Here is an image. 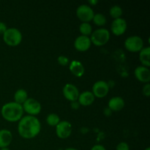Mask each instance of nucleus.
<instances>
[{
	"instance_id": "obj_23",
	"label": "nucleus",
	"mask_w": 150,
	"mask_h": 150,
	"mask_svg": "<svg viewBox=\"0 0 150 150\" xmlns=\"http://www.w3.org/2000/svg\"><path fill=\"white\" fill-rule=\"evenodd\" d=\"M46 122L48 125L56 127L60 122V118L57 114H50L47 116Z\"/></svg>"
},
{
	"instance_id": "obj_15",
	"label": "nucleus",
	"mask_w": 150,
	"mask_h": 150,
	"mask_svg": "<svg viewBox=\"0 0 150 150\" xmlns=\"http://www.w3.org/2000/svg\"><path fill=\"white\" fill-rule=\"evenodd\" d=\"M125 100L121 97H114L109 100L108 103V108L111 111H120L124 108Z\"/></svg>"
},
{
	"instance_id": "obj_27",
	"label": "nucleus",
	"mask_w": 150,
	"mask_h": 150,
	"mask_svg": "<svg viewBox=\"0 0 150 150\" xmlns=\"http://www.w3.org/2000/svg\"><path fill=\"white\" fill-rule=\"evenodd\" d=\"M7 27L4 22L0 21V35H4V32L7 31Z\"/></svg>"
},
{
	"instance_id": "obj_4",
	"label": "nucleus",
	"mask_w": 150,
	"mask_h": 150,
	"mask_svg": "<svg viewBox=\"0 0 150 150\" xmlns=\"http://www.w3.org/2000/svg\"><path fill=\"white\" fill-rule=\"evenodd\" d=\"M89 38H90L91 42L95 45L103 46L109 41L110 32L107 29L100 28L92 32Z\"/></svg>"
},
{
	"instance_id": "obj_31",
	"label": "nucleus",
	"mask_w": 150,
	"mask_h": 150,
	"mask_svg": "<svg viewBox=\"0 0 150 150\" xmlns=\"http://www.w3.org/2000/svg\"><path fill=\"white\" fill-rule=\"evenodd\" d=\"M89 3L90 4H92V5H95L96 4H98V1H97V0H92V1H89Z\"/></svg>"
},
{
	"instance_id": "obj_1",
	"label": "nucleus",
	"mask_w": 150,
	"mask_h": 150,
	"mask_svg": "<svg viewBox=\"0 0 150 150\" xmlns=\"http://www.w3.org/2000/svg\"><path fill=\"white\" fill-rule=\"evenodd\" d=\"M41 130L39 120L34 116H25L18 121V132L22 138L31 139L36 137Z\"/></svg>"
},
{
	"instance_id": "obj_11",
	"label": "nucleus",
	"mask_w": 150,
	"mask_h": 150,
	"mask_svg": "<svg viewBox=\"0 0 150 150\" xmlns=\"http://www.w3.org/2000/svg\"><path fill=\"white\" fill-rule=\"evenodd\" d=\"M62 92L64 98L70 102L77 101L80 94L78 88L72 83H67L63 88Z\"/></svg>"
},
{
	"instance_id": "obj_30",
	"label": "nucleus",
	"mask_w": 150,
	"mask_h": 150,
	"mask_svg": "<svg viewBox=\"0 0 150 150\" xmlns=\"http://www.w3.org/2000/svg\"><path fill=\"white\" fill-rule=\"evenodd\" d=\"M111 113H112V111H111L108 108H105V110H104V114L106 116H110L111 114Z\"/></svg>"
},
{
	"instance_id": "obj_12",
	"label": "nucleus",
	"mask_w": 150,
	"mask_h": 150,
	"mask_svg": "<svg viewBox=\"0 0 150 150\" xmlns=\"http://www.w3.org/2000/svg\"><path fill=\"white\" fill-rule=\"evenodd\" d=\"M91 44L92 42H91L89 37L80 35L75 40L74 47L77 51L84 52L89 49V48L91 47Z\"/></svg>"
},
{
	"instance_id": "obj_22",
	"label": "nucleus",
	"mask_w": 150,
	"mask_h": 150,
	"mask_svg": "<svg viewBox=\"0 0 150 150\" xmlns=\"http://www.w3.org/2000/svg\"><path fill=\"white\" fill-rule=\"evenodd\" d=\"M92 21H93L94 23L98 26H104V25H105V23L107 22L106 18L102 13H97V14H95Z\"/></svg>"
},
{
	"instance_id": "obj_14",
	"label": "nucleus",
	"mask_w": 150,
	"mask_h": 150,
	"mask_svg": "<svg viewBox=\"0 0 150 150\" xmlns=\"http://www.w3.org/2000/svg\"><path fill=\"white\" fill-rule=\"evenodd\" d=\"M95 99V97L94 96L93 93L90 91H85L79 94V98H78V102L81 105L83 106H89L92 105L94 103Z\"/></svg>"
},
{
	"instance_id": "obj_25",
	"label": "nucleus",
	"mask_w": 150,
	"mask_h": 150,
	"mask_svg": "<svg viewBox=\"0 0 150 150\" xmlns=\"http://www.w3.org/2000/svg\"><path fill=\"white\" fill-rule=\"evenodd\" d=\"M116 150H130V146L126 142H120L116 147Z\"/></svg>"
},
{
	"instance_id": "obj_17",
	"label": "nucleus",
	"mask_w": 150,
	"mask_h": 150,
	"mask_svg": "<svg viewBox=\"0 0 150 150\" xmlns=\"http://www.w3.org/2000/svg\"><path fill=\"white\" fill-rule=\"evenodd\" d=\"M69 69H70V72L76 77L80 78L84 74V67L81 62L77 61V60L71 62L70 66H69Z\"/></svg>"
},
{
	"instance_id": "obj_20",
	"label": "nucleus",
	"mask_w": 150,
	"mask_h": 150,
	"mask_svg": "<svg viewBox=\"0 0 150 150\" xmlns=\"http://www.w3.org/2000/svg\"><path fill=\"white\" fill-rule=\"evenodd\" d=\"M79 31L82 35L89 37L92 33V26L89 23H82L79 26Z\"/></svg>"
},
{
	"instance_id": "obj_19",
	"label": "nucleus",
	"mask_w": 150,
	"mask_h": 150,
	"mask_svg": "<svg viewBox=\"0 0 150 150\" xmlns=\"http://www.w3.org/2000/svg\"><path fill=\"white\" fill-rule=\"evenodd\" d=\"M28 99V94L25 89H18L14 94L15 102L22 105L26 100Z\"/></svg>"
},
{
	"instance_id": "obj_28",
	"label": "nucleus",
	"mask_w": 150,
	"mask_h": 150,
	"mask_svg": "<svg viewBox=\"0 0 150 150\" xmlns=\"http://www.w3.org/2000/svg\"><path fill=\"white\" fill-rule=\"evenodd\" d=\"M91 150H106V149H105V148L104 147L103 145L96 144V145H95V146H92Z\"/></svg>"
},
{
	"instance_id": "obj_29",
	"label": "nucleus",
	"mask_w": 150,
	"mask_h": 150,
	"mask_svg": "<svg viewBox=\"0 0 150 150\" xmlns=\"http://www.w3.org/2000/svg\"><path fill=\"white\" fill-rule=\"evenodd\" d=\"M79 105H80V104L79 103V102H78V101L71 102V107H72V108H73L74 110L78 109V108H79Z\"/></svg>"
},
{
	"instance_id": "obj_7",
	"label": "nucleus",
	"mask_w": 150,
	"mask_h": 150,
	"mask_svg": "<svg viewBox=\"0 0 150 150\" xmlns=\"http://www.w3.org/2000/svg\"><path fill=\"white\" fill-rule=\"evenodd\" d=\"M23 111L27 113L29 116H36L39 114L41 111V104L39 101L34 98H28L22 104Z\"/></svg>"
},
{
	"instance_id": "obj_16",
	"label": "nucleus",
	"mask_w": 150,
	"mask_h": 150,
	"mask_svg": "<svg viewBox=\"0 0 150 150\" xmlns=\"http://www.w3.org/2000/svg\"><path fill=\"white\" fill-rule=\"evenodd\" d=\"M13 141V135L10 130L7 129L0 130V149L6 148L11 144Z\"/></svg>"
},
{
	"instance_id": "obj_13",
	"label": "nucleus",
	"mask_w": 150,
	"mask_h": 150,
	"mask_svg": "<svg viewBox=\"0 0 150 150\" xmlns=\"http://www.w3.org/2000/svg\"><path fill=\"white\" fill-rule=\"evenodd\" d=\"M135 77L142 83H148L150 81V70L144 66H139L135 69Z\"/></svg>"
},
{
	"instance_id": "obj_9",
	"label": "nucleus",
	"mask_w": 150,
	"mask_h": 150,
	"mask_svg": "<svg viewBox=\"0 0 150 150\" xmlns=\"http://www.w3.org/2000/svg\"><path fill=\"white\" fill-rule=\"evenodd\" d=\"M72 130V125L68 121H60V122L56 126L57 136L61 139H67L71 135Z\"/></svg>"
},
{
	"instance_id": "obj_8",
	"label": "nucleus",
	"mask_w": 150,
	"mask_h": 150,
	"mask_svg": "<svg viewBox=\"0 0 150 150\" xmlns=\"http://www.w3.org/2000/svg\"><path fill=\"white\" fill-rule=\"evenodd\" d=\"M108 92H109V86L105 81H98L94 83L92 86V93L96 98H104L108 95Z\"/></svg>"
},
{
	"instance_id": "obj_33",
	"label": "nucleus",
	"mask_w": 150,
	"mask_h": 150,
	"mask_svg": "<svg viewBox=\"0 0 150 150\" xmlns=\"http://www.w3.org/2000/svg\"><path fill=\"white\" fill-rule=\"evenodd\" d=\"M0 150H10L9 149L8 147H6V148H1V149H0Z\"/></svg>"
},
{
	"instance_id": "obj_34",
	"label": "nucleus",
	"mask_w": 150,
	"mask_h": 150,
	"mask_svg": "<svg viewBox=\"0 0 150 150\" xmlns=\"http://www.w3.org/2000/svg\"><path fill=\"white\" fill-rule=\"evenodd\" d=\"M144 150H150V148L149 147H147V148H146V149H145Z\"/></svg>"
},
{
	"instance_id": "obj_10",
	"label": "nucleus",
	"mask_w": 150,
	"mask_h": 150,
	"mask_svg": "<svg viewBox=\"0 0 150 150\" xmlns=\"http://www.w3.org/2000/svg\"><path fill=\"white\" fill-rule=\"evenodd\" d=\"M127 25V22L122 18L114 19L111 25V30L116 36H121L126 32Z\"/></svg>"
},
{
	"instance_id": "obj_3",
	"label": "nucleus",
	"mask_w": 150,
	"mask_h": 150,
	"mask_svg": "<svg viewBox=\"0 0 150 150\" xmlns=\"http://www.w3.org/2000/svg\"><path fill=\"white\" fill-rule=\"evenodd\" d=\"M3 40L9 46H17L22 41V34L16 28H7L3 35Z\"/></svg>"
},
{
	"instance_id": "obj_24",
	"label": "nucleus",
	"mask_w": 150,
	"mask_h": 150,
	"mask_svg": "<svg viewBox=\"0 0 150 150\" xmlns=\"http://www.w3.org/2000/svg\"><path fill=\"white\" fill-rule=\"evenodd\" d=\"M58 63L62 66H67L69 63V59L65 56H59L57 59Z\"/></svg>"
},
{
	"instance_id": "obj_5",
	"label": "nucleus",
	"mask_w": 150,
	"mask_h": 150,
	"mask_svg": "<svg viewBox=\"0 0 150 150\" xmlns=\"http://www.w3.org/2000/svg\"><path fill=\"white\" fill-rule=\"evenodd\" d=\"M125 48L130 52H139L144 48V41L139 36H130L125 41Z\"/></svg>"
},
{
	"instance_id": "obj_26",
	"label": "nucleus",
	"mask_w": 150,
	"mask_h": 150,
	"mask_svg": "<svg viewBox=\"0 0 150 150\" xmlns=\"http://www.w3.org/2000/svg\"><path fill=\"white\" fill-rule=\"evenodd\" d=\"M142 92H143V95H144V96H150V84L149 83H146V84L144 86L143 89H142Z\"/></svg>"
},
{
	"instance_id": "obj_18",
	"label": "nucleus",
	"mask_w": 150,
	"mask_h": 150,
	"mask_svg": "<svg viewBox=\"0 0 150 150\" xmlns=\"http://www.w3.org/2000/svg\"><path fill=\"white\" fill-rule=\"evenodd\" d=\"M150 47L147 46L143 48L139 51V59L142 66L149 67L150 66Z\"/></svg>"
},
{
	"instance_id": "obj_2",
	"label": "nucleus",
	"mask_w": 150,
	"mask_h": 150,
	"mask_svg": "<svg viewBox=\"0 0 150 150\" xmlns=\"http://www.w3.org/2000/svg\"><path fill=\"white\" fill-rule=\"evenodd\" d=\"M1 114L6 121L16 122L19 121L23 117V107L22 105L16 102L7 103L1 107Z\"/></svg>"
},
{
	"instance_id": "obj_32",
	"label": "nucleus",
	"mask_w": 150,
	"mask_h": 150,
	"mask_svg": "<svg viewBox=\"0 0 150 150\" xmlns=\"http://www.w3.org/2000/svg\"><path fill=\"white\" fill-rule=\"evenodd\" d=\"M64 150H79V149H75V148H67V149H65Z\"/></svg>"
},
{
	"instance_id": "obj_21",
	"label": "nucleus",
	"mask_w": 150,
	"mask_h": 150,
	"mask_svg": "<svg viewBox=\"0 0 150 150\" xmlns=\"http://www.w3.org/2000/svg\"><path fill=\"white\" fill-rule=\"evenodd\" d=\"M109 13L111 18H113L114 19L120 18L122 16L123 10L121 8V7H120L119 5H114L111 7L109 10Z\"/></svg>"
},
{
	"instance_id": "obj_6",
	"label": "nucleus",
	"mask_w": 150,
	"mask_h": 150,
	"mask_svg": "<svg viewBox=\"0 0 150 150\" xmlns=\"http://www.w3.org/2000/svg\"><path fill=\"white\" fill-rule=\"evenodd\" d=\"M76 16L82 23H89L92 21L95 13L92 7L87 4H81L76 10Z\"/></svg>"
}]
</instances>
